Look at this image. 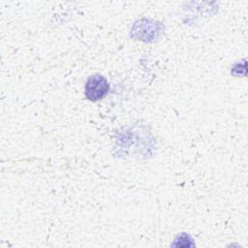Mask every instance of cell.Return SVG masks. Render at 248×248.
Listing matches in <instances>:
<instances>
[{"instance_id":"obj_1","label":"cell","mask_w":248,"mask_h":248,"mask_svg":"<svg viewBox=\"0 0 248 248\" xmlns=\"http://www.w3.org/2000/svg\"><path fill=\"white\" fill-rule=\"evenodd\" d=\"M109 91V83L106 78L95 74L90 76L84 86L85 98L91 102H97L104 99Z\"/></svg>"}]
</instances>
